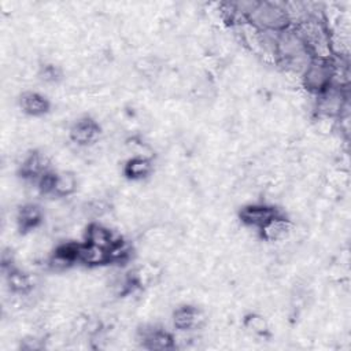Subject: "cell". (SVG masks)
<instances>
[{
    "mask_svg": "<svg viewBox=\"0 0 351 351\" xmlns=\"http://www.w3.org/2000/svg\"><path fill=\"white\" fill-rule=\"evenodd\" d=\"M51 160L41 151H29L19 163V174L27 182H36L45 173L51 171Z\"/></svg>",
    "mask_w": 351,
    "mask_h": 351,
    "instance_id": "5",
    "label": "cell"
},
{
    "mask_svg": "<svg viewBox=\"0 0 351 351\" xmlns=\"http://www.w3.org/2000/svg\"><path fill=\"white\" fill-rule=\"evenodd\" d=\"M101 128L95 118L82 117L73 122L69 128V140L77 147L86 148L99 143Z\"/></svg>",
    "mask_w": 351,
    "mask_h": 351,
    "instance_id": "3",
    "label": "cell"
},
{
    "mask_svg": "<svg viewBox=\"0 0 351 351\" xmlns=\"http://www.w3.org/2000/svg\"><path fill=\"white\" fill-rule=\"evenodd\" d=\"M137 337L148 350H170L174 347V337L155 325H144L138 329Z\"/></svg>",
    "mask_w": 351,
    "mask_h": 351,
    "instance_id": "6",
    "label": "cell"
},
{
    "mask_svg": "<svg viewBox=\"0 0 351 351\" xmlns=\"http://www.w3.org/2000/svg\"><path fill=\"white\" fill-rule=\"evenodd\" d=\"M333 66L328 59L313 58L302 73V86L311 95H321L332 86Z\"/></svg>",
    "mask_w": 351,
    "mask_h": 351,
    "instance_id": "2",
    "label": "cell"
},
{
    "mask_svg": "<svg viewBox=\"0 0 351 351\" xmlns=\"http://www.w3.org/2000/svg\"><path fill=\"white\" fill-rule=\"evenodd\" d=\"M43 221L44 211L37 203L33 202L23 203L15 213V225L23 233L37 229Z\"/></svg>",
    "mask_w": 351,
    "mask_h": 351,
    "instance_id": "8",
    "label": "cell"
},
{
    "mask_svg": "<svg viewBox=\"0 0 351 351\" xmlns=\"http://www.w3.org/2000/svg\"><path fill=\"white\" fill-rule=\"evenodd\" d=\"M247 21L261 32L273 33L282 32L291 25L282 3L271 1H258L256 7L254 8Z\"/></svg>",
    "mask_w": 351,
    "mask_h": 351,
    "instance_id": "1",
    "label": "cell"
},
{
    "mask_svg": "<svg viewBox=\"0 0 351 351\" xmlns=\"http://www.w3.org/2000/svg\"><path fill=\"white\" fill-rule=\"evenodd\" d=\"M293 230V223L281 213L273 217L267 223H265L258 232L262 240L269 243L285 241Z\"/></svg>",
    "mask_w": 351,
    "mask_h": 351,
    "instance_id": "7",
    "label": "cell"
},
{
    "mask_svg": "<svg viewBox=\"0 0 351 351\" xmlns=\"http://www.w3.org/2000/svg\"><path fill=\"white\" fill-rule=\"evenodd\" d=\"M5 281L10 292L16 296H26L34 288L33 276L18 267H12L5 271Z\"/></svg>",
    "mask_w": 351,
    "mask_h": 351,
    "instance_id": "14",
    "label": "cell"
},
{
    "mask_svg": "<svg viewBox=\"0 0 351 351\" xmlns=\"http://www.w3.org/2000/svg\"><path fill=\"white\" fill-rule=\"evenodd\" d=\"M122 171L123 176L130 181H143L152 174L154 162L147 155H133L123 163Z\"/></svg>",
    "mask_w": 351,
    "mask_h": 351,
    "instance_id": "12",
    "label": "cell"
},
{
    "mask_svg": "<svg viewBox=\"0 0 351 351\" xmlns=\"http://www.w3.org/2000/svg\"><path fill=\"white\" fill-rule=\"evenodd\" d=\"M171 321L174 328H177L181 332H188L192 329H196L202 325L204 321V315L202 311L192 306V304H181L178 306L173 314H171Z\"/></svg>",
    "mask_w": 351,
    "mask_h": 351,
    "instance_id": "11",
    "label": "cell"
},
{
    "mask_svg": "<svg viewBox=\"0 0 351 351\" xmlns=\"http://www.w3.org/2000/svg\"><path fill=\"white\" fill-rule=\"evenodd\" d=\"M78 263L89 267H99L101 265L110 263L108 251L89 243H80L78 247Z\"/></svg>",
    "mask_w": 351,
    "mask_h": 351,
    "instance_id": "15",
    "label": "cell"
},
{
    "mask_svg": "<svg viewBox=\"0 0 351 351\" xmlns=\"http://www.w3.org/2000/svg\"><path fill=\"white\" fill-rule=\"evenodd\" d=\"M245 329L254 335V336H263L269 330V322L267 319L258 313H251L244 319Z\"/></svg>",
    "mask_w": 351,
    "mask_h": 351,
    "instance_id": "16",
    "label": "cell"
},
{
    "mask_svg": "<svg viewBox=\"0 0 351 351\" xmlns=\"http://www.w3.org/2000/svg\"><path fill=\"white\" fill-rule=\"evenodd\" d=\"M280 211L267 203H245L239 211V218L245 228H254L259 230L273 217L278 215Z\"/></svg>",
    "mask_w": 351,
    "mask_h": 351,
    "instance_id": "4",
    "label": "cell"
},
{
    "mask_svg": "<svg viewBox=\"0 0 351 351\" xmlns=\"http://www.w3.org/2000/svg\"><path fill=\"white\" fill-rule=\"evenodd\" d=\"M84 239H85V243L108 250L119 237L115 234V232L110 226L99 221H92L88 223V226L84 230Z\"/></svg>",
    "mask_w": 351,
    "mask_h": 351,
    "instance_id": "10",
    "label": "cell"
},
{
    "mask_svg": "<svg viewBox=\"0 0 351 351\" xmlns=\"http://www.w3.org/2000/svg\"><path fill=\"white\" fill-rule=\"evenodd\" d=\"M78 178L71 170L53 171L51 195L55 197H69L77 192Z\"/></svg>",
    "mask_w": 351,
    "mask_h": 351,
    "instance_id": "13",
    "label": "cell"
},
{
    "mask_svg": "<svg viewBox=\"0 0 351 351\" xmlns=\"http://www.w3.org/2000/svg\"><path fill=\"white\" fill-rule=\"evenodd\" d=\"M19 108L22 112L32 118H38L49 112L51 103L40 92L36 90H23L18 99Z\"/></svg>",
    "mask_w": 351,
    "mask_h": 351,
    "instance_id": "9",
    "label": "cell"
}]
</instances>
